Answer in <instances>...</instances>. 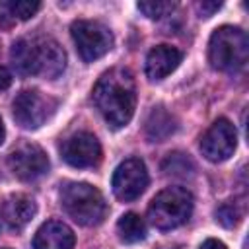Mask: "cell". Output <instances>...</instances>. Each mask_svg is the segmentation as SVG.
<instances>
[{
	"mask_svg": "<svg viewBox=\"0 0 249 249\" xmlns=\"http://www.w3.org/2000/svg\"><path fill=\"white\" fill-rule=\"evenodd\" d=\"M91 97L107 124L113 128L126 126L136 109V84L132 72L121 66L103 72L93 86Z\"/></svg>",
	"mask_w": 249,
	"mask_h": 249,
	"instance_id": "1",
	"label": "cell"
},
{
	"mask_svg": "<svg viewBox=\"0 0 249 249\" xmlns=\"http://www.w3.org/2000/svg\"><path fill=\"white\" fill-rule=\"evenodd\" d=\"M12 64L23 76L58 78L66 68L64 49L51 37H21L12 45Z\"/></svg>",
	"mask_w": 249,
	"mask_h": 249,
	"instance_id": "2",
	"label": "cell"
},
{
	"mask_svg": "<svg viewBox=\"0 0 249 249\" xmlns=\"http://www.w3.org/2000/svg\"><path fill=\"white\" fill-rule=\"evenodd\" d=\"M60 204L80 226H97L107 216V202L101 191L89 183H64L60 187Z\"/></svg>",
	"mask_w": 249,
	"mask_h": 249,
	"instance_id": "3",
	"label": "cell"
},
{
	"mask_svg": "<svg viewBox=\"0 0 249 249\" xmlns=\"http://www.w3.org/2000/svg\"><path fill=\"white\" fill-rule=\"evenodd\" d=\"M249 56V41L243 29L222 25L214 29L208 41V60L212 68L222 72H235L245 66Z\"/></svg>",
	"mask_w": 249,
	"mask_h": 249,
	"instance_id": "4",
	"label": "cell"
},
{
	"mask_svg": "<svg viewBox=\"0 0 249 249\" xmlns=\"http://www.w3.org/2000/svg\"><path fill=\"white\" fill-rule=\"evenodd\" d=\"M193 212V195L185 187H167L160 191L150 206L148 218L158 230H175L183 226Z\"/></svg>",
	"mask_w": 249,
	"mask_h": 249,
	"instance_id": "5",
	"label": "cell"
},
{
	"mask_svg": "<svg viewBox=\"0 0 249 249\" xmlns=\"http://www.w3.org/2000/svg\"><path fill=\"white\" fill-rule=\"evenodd\" d=\"M70 33L78 54L86 62H93L107 54L113 47V33L107 25L93 19H76L70 25Z\"/></svg>",
	"mask_w": 249,
	"mask_h": 249,
	"instance_id": "6",
	"label": "cell"
},
{
	"mask_svg": "<svg viewBox=\"0 0 249 249\" xmlns=\"http://www.w3.org/2000/svg\"><path fill=\"white\" fill-rule=\"evenodd\" d=\"M56 105L58 103L54 97L39 89H23L12 101V115L19 126L39 128L54 115Z\"/></svg>",
	"mask_w": 249,
	"mask_h": 249,
	"instance_id": "7",
	"label": "cell"
},
{
	"mask_svg": "<svg viewBox=\"0 0 249 249\" xmlns=\"http://www.w3.org/2000/svg\"><path fill=\"white\" fill-rule=\"evenodd\" d=\"M113 193L119 200H134L148 187V169L140 158H128L121 161L111 179Z\"/></svg>",
	"mask_w": 249,
	"mask_h": 249,
	"instance_id": "8",
	"label": "cell"
},
{
	"mask_svg": "<svg viewBox=\"0 0 249 249\" xmlns=\"http://www.w3.org/2000/svg\"><path fill=\"white\" fill-rule=\"evenodd\" d=\"M235 146H237L235 126L228 119H224V117L216 119L210 124V128L200 138V152H202V156L208 161H214V163L226 161L230 156H233Z\"/></svg>",
	"mask_w": 249,
	"mask_h": 249,
	"instance_id": "9",
	"label": "cell"
},
{
	"mask_svg": "<svg viewBox=\"0 0 249 249\" xmlns=\"http://www.w3.org/2000/svg\"><path fill=\"white\" fill-rule=\"evenodd\" d=\"M8 165L18 179L35 181L49 171V158H47V152L39 144L21 142L10 152Z\"/></svg>",
	"mask_w": 249,
	"mask_h": 249,
	"instance_id": "10",
	"label": "cell"
},
{
	"mask_svg": "<svg viewBox=\"0 0 249 249\" xmlns=\"http://www.w3.org/2000/svg\"><path fill=\"white\" fill-rule=\"evenodd\" d=\"M62 160L72 167H95L101 161V144L91 132H74L68 136L60 148Z\"/></svg>",
	"mask_w": 249,
	"mask_h": 249,
	"instance_id": "11",
	"label": "cell"
},
{
	"mask_svg": "<svg viewBox=\"0 0 249 249\" xmlns=\"http://www.w3.org/2000/svg\"><path fill=\"white\" fill-rule=\"evenodd\" d=\"M74 231L60 220L45 222L33 237V249H74Z\"/></svg>",
	"mask_w": 249,
	"mask_h": 249,
	"instance_id": "12",
	"label": "cell"
},
{
	"mask_svg": "<svg viewBox=\"0 0 249 249\" xmlns=\"http://www.w3.org/2000/svg\"><path fill=\"white\" fill-rule=\"evenodd\" d=\"M183 60V53L171 45H158L146 56V76L150 80H163L169 76L179 62Z\"/></svg>",
	"mask_w": 249,
	"mask_h": 249,
	"instance_id": "13",
	"label": "cell"
},
{
	"mask_svg": "<svg viewBox=\"0 0 249 249\" xmlns=\"http://www.w3.org/2000/svg\"><path fill=\"white\" fill-rule=\"evenodd\" d=\"M37 214V204L29 195L23 193H16L10 195L2 206V216L6 220V224L12 230H23Z\"/></svg>",
	"mask_w": 249,
	"mask_h": 249,
	"instance_id": "14",
	"label": "cell"
},
{
	"mask_svg": "<svg viewBox=\"0 0 249 249\" xmlns=\"http://www.w3.org/2000/svg\"><path fill=\"white\" fill-rule=\"evenodd\" d=\"M177 128L175 117L161 105L154 107L146 119V136L152 142H163L167 136H171Z\"/></svg>",
	"mask_w": 249,
	"mask_h": 249,
	"instance_id": "15",
	"label": "cell"
},
{
	"mask_svg": "<svg viewBox=\"0 0 249 249\" xmlns=\"http://www.w3.org/2000/svg\"><path fill=\"white\" fill-rule=\"evenodd\" d=\"M117 233L123 243H140L146 237V224L136 212H126L117 222Z\"/></svg>",
	"mask_w": 249,
	"mask_h": 249,
	"instance_id": "16",
	"label": "cell"
},
{
	"mask_svg": "<svg viewBox=\"0 0 249 249\" xmlns=\"http://www.w3.org/2000/svg\"><path fill=\"white\" fill-rule=\"evenodd\" d=\"M243 212H245V206L241 200H228L216 210V220L224 228H233L243 218Z\"/></svg>",
	"mask_w": 249,
	"mask_h": 249,
	"instance_id": "17",
	"label": "cell"
},
{
	"mask_svg": "<svg viewBox=\"0 0 249 249\" xmlns=\"http://www.w3.org/2000/svg\"><path fill=\"white\" fill-rule=\"evenodd\" d=\"M136 8L148 16L150 19H160L163 16H169L175 10V2H163V0H152V2H138Z\"/></svg>",
	"mask_w": 249,
	"mask_h": 249,
	"instance_id": "18",
	"label": "cell"
},
{
	"mask_svg": "<svg viewBox=\"0 0 249 249\" xmlns=\"http://www.w3.org/2000/svg\"><path fill=\"white\" fill-rule=\"evenodd\" d=\"M191 169H193L191 160H189L185 154H179V152L169 154V156L165 158V161H163V171H165L167 175H183V177H185Z\"/></svg>",
	"mask_w": 249,
	"mask_h": 249,
	"instance_id": "19",
	"label": "cell"
},
{
	"mask_svg": "<svg viewBox=\"0 0 249 249\" xmlns=\"http://www.w3.org/2000/svg\"><path fill=\"white\" fill-rule=\"evenodd\" d=\"M8 8H10L14 19H29L39 12L41 2H37V0H12V2H8Z\"/></svg>",
	"mask_w": 249,
	"mask_h": 249,
	"instance_id": "20",
	"label": "cell"
},
{
	"mask_svg": "<svg viewBox=\"0 0 249 249\" xmlns=\"http://www.w3.org/2000/svg\"><path fill=\"white\" fill-rule=\"evenodd\" d=\"M220 2H208V0H202V2H198L196 4V8H198V12L204 16V18H210L214 12H218L220 10Z\"/></svg>",
	"mask_w": 249,
	"mask_h": 249,
	"instance_id": "21",
	"label": "cell"
},
{
	"mask_svg": "<svg viewBox=\"0 0 249 249\" xmlns=\"http://www.w3.org/2000/svg\"><path fill=\"white\" fill-rule=\"evenodd\" d=\"M14 21V16L8 8V2H0V29L2 27H10Z\"/></svg>",
	"mask_w": 249,
	"mask_h": 249,
	"instance_id": "22",
	"label": "cell"
},
{
	"mask_svg": "<svg viewBox=\"0 0 249 249\" xmlns=\"http://www.w3.org/2000/svg\"><path fill=\"white\" fill-rule=\"evenodd\" d=\"M10 84H12V74L8 72V68L0 66V89L10 88Z\"/></svg>",
	"mask_w": 249,
	"mask_h": 249,
	"instance_id": "23",
	"label": "cell"
},
{
	"mask_svg": "<svg viewBox=\"0 0 249 249\" xmlns=\"http://www.w3.org/2000/svg\"><path fill=\"white\" fill-rule=\"evenodd\" d=\"M198 249H228V247H226L220 239H212V237H210V239H206Z\"/></svg>",
	"mask_w": 249,
	"mask_h": 249,
	"instance_id": "24",
	"label": "cell"
},
{
	"mask_svg": "<svg viewBox=\"0 0 249 249\" xmlns=\"http://www.w3.org/2000/svg\"><path fill=\"white\" fill-rule=\"evenodd\" d=\"M4 134H6V132H4V124H2V119H0V144L4 142Z\"/></svg>",
	"mask_w": 249,
	"mask_h": 249,
	"instance_id": "25",
	"label": "cell"
}]
</instances>
